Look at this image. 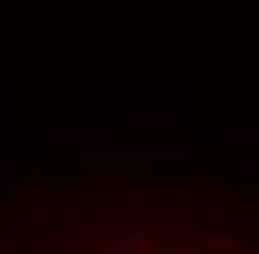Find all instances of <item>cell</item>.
Wrapping results in <instances>:
<instances>
[{
  "label": "cell",
  "instance_id": "6da1fadb",
  "mask_svg": "<svg viewBox=\"0 0 259 254\" xmlns=\"http://www.w3.org/2000/svg\"><path fill=\"white\" fill-rule=\"evenodd\" d=\"M80 161L90 165H183L192 161V152H80Z\"/></svg>",
  "mask_w": 259,
  "mask_h": 254
},
{
  "label": "cell",
  "instance_id": "7a4b0ae2",
  "mask_svg": "<svg viewBox=\"0 0 259 254\" xmlns=\"http://www.w3.org/2000/svg\"><path fill=\"white\" fill-rule=\"evenodd\" d=\"M206 250H210V254H246V250H241V241H237L233 232H214V236L206 241Z\"/></svg>",
  "mask_w": 259,
  "mask_h": 254
},
{
  "label": "cell",
  "instance_id": "3957f363",
  "mask_svg": "<svg viewBox=\"0 0 259 254\" xmlns=\"http://www.w3.org/2000/svg\"><path fill=\"white\" fill-rule=\"evenodd\" d=\"M156 187L152 183H143V178H130V183H116V196H125V201H148Z\"/></svg>",
  "mask_w": 259,
  "mask_h": 254
},
{
  "label": "cell",
  "instance_id": "277c9868",
  "mask_svg": "<svg viewBox=\"0 0 259 254\" xmlns=\"http://www.w3.org/2000/svg\"><path fill=\"white\" fill-rule=\"evenodd\" d=\"M40 254H67V250H63V245H45Z\"/></svg>",
  "mask_w": 259,
  "mask_h": 254
}]
</instances>
